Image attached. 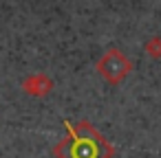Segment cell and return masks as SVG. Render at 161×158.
Masks as SVG:
<instances>
[{"instance_id": "obj_1", "label": "cell", "mask_w": 161, "mask_h": 158, "mask_svg": "<svg viewBox=\"0 0 161 158\" xmlns=\"http://www.w3.org/2000/svg\"><path fill=\"white\" fill-rule=\"evenodd\" d=\"M66 138L53 147L55 158H113L115 147L88 121H64Z\"/></svg>"}, {"instance_id": "obj_2", "label": "cell", "mask_w": 161, "mask_h": 158, "mask_svg": "<svg viewBox=\"0 0 161 158\" xmlns=\"http://www.w3.org/2000/svg\"><path fill=\"white\" fill-rule=\"evenodd\" d=\"M95 68H97L99 77H102L106 84H110V86H119V84L130 75V70H132V62H130V57H128L124 51H119V48L113 46V48H108V51L97 59Z\"/></svg>"}, {"instance_id": "obj_3", "label": "cell", "mask_w": 161, "mask_h": 158, "mask_svg": "<svg viewBox=\"0 0 161 158\" xmlns=\"http://www.w3.org/2000/svg\"><path fill=\"white\" fill-rule=\"evenodd\" d=\"M22 90L29 94V97H47L51 90H53V79L44 73H36V75H29L27 79H22Z\"/></svg>"}, {"instance_id": "obj_4", "label": "cell", "mask_w": 161, "mask_h": 158, "mask_svg": "<svg viewBox=\"0 0 161 158\" xmlns=\"http://www.w3.org/2000/svg\"><path fill=\"white\" fill-rule=\"evenodd\" d=\"M146 53L150 55V57H154V59H159L161 57V38L159 35H154V38H150L148 42H146Z\"/></svg>"}]
</instances>
